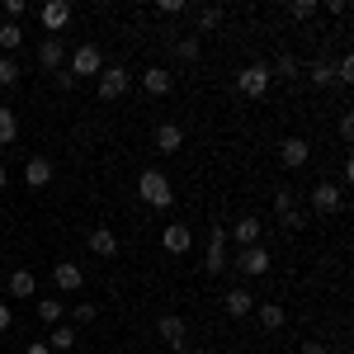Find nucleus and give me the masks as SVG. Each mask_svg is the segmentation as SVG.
I'll use <instances>...</instances> for the list:
<instances>
[{
    "label": "nucleus",
    "instance_id": "1",
    "mask_svg": "<svg viewBox=\"0 0 354 354\" xmlns=\"http://www.w3.org/2000/svg\"><path fill=\"white\" fill-rule=\"evenodd\" d=\"M137 194H142L151 208H170V203H175V189H170V180H165L161 170H142V175H137Z\"/></svg>",
    "mask_w": 354,
    "mask_h": 354
},
{
    "label": "nucleus",
    "instance_id": "2",
    "mask_svg": "<svg viewBox=\"0 0 354 354\" xmlns=\"http://www.w3.org/2000/svg\"><path fill=\"white\" fill-rule=\"evenodd\" d=\"M270 66H260V62H250V66H245L241 76H236V90H241V95H250V100H265V90H270Z\"/></svg>",
    "mask_w": 354,
    "mask_h": 354
},
{
    "label": "nucleus",
    "instance_id": "3",
    "mask_svg": "<svg viewBox=\"0 0 354 354\" xmlns=\"http://www.w3.org/2000/svg\"><path fill=\"white\" fill-rule=\"evenodd\" d=\"M104 71V57L95 43H81L76 53H71V76H100Z\"/></svg>",
    "mask_w": 354,
    "mask_h": 354
},
{
    "label": "nucleus",
    "instance_id": "4",
    "mask_svg": "<svg viewBox=\"0 0 354 354\" xmlns=\"http://www.w3.org/2000/svg\"><path fill=\"white\" fill-rule=\"evenodd\" d=\"M128 85H133V76H128L123 66H104V71H100V100H123Z\"/></svg>",
    "mask_w": 354,
    "mask_h": 354
},
{
    "label": "nucleus",
    "instance_id": "5",
    "mask_svg": "<svg viewBox=\"0 0 354 354\" xmlns=\"http://www.w3.org/2000/svg\"><path fill=\"white\" fill-rule=\"evenodd\" d=\"M270 250H265V245H241V250H236V270L241 274H270Z\"/></svg>",
    "mask_w": 354,
    "mask_h": 354
},
{
    "label": "nucleus",
    "instance_id": "6",
    "mask_svg": "<svg viewBox=\"0 0 354 354\" xmlns=\"http://www.w3.org/2000/svg\"><path fill=\"white\" fill-rule=\"evenodd\" d=\"M24 185H28V189L53 185V161H48V156H28V161H24Z\"/></svg>",
    "mask_w": 354,
    "mask_h": 354
},
{
    "label": "nucleus",
    "instance_id": "7",
    "mask_svg": "<svg viewBox=\"0 0 354 354\" xmlns=\"http://www.w3.org/2000/svg\"><path fill=\"white\" fill-rule=\"evenodd\" d=\"M156 330H161V340H165L175 354L189 350V340H185V322H180V317H161V322H156Z\"/></svg>",
    "mask_w": 354,
    "mask_h": 354
},
{
    "label": "nucleus",
    "instance_id": "8",
    "mask_svg": "<svg viewBox=\"0 0 354 354\" xmlns=\"http://www.w3.org/2000/svg\"><path fill=\"white\" fill-rule=\"evenodd\" d=\"M53 283L62 288V293H76V288L85 283V270L71 265V260H62V265H53Z\"/></svg>",
    "mask_w": 354,
    "mask_h": 354
},
{
    "label": "nucleus",
    "instance_id": "9",
    "mask_svg": "<svg viewBox=\"0 0 354 354\" xmlns=\"http://www.w3.org/2000/svg\"><path fill=\"white\" fill-rule=\"evenodd\" d=\"M161 245L170 250V255H185V250L194 245V232L185 227V222H175V227H165V232H161Z\"/></svg>",
    "mask_w": 354,
    "mask_h": 354
},
{
    "label": "nucleus",
    "instance_id": "10",
    "mask_svg": "<svg viewBox=\"0 0 354 354\" xmlns=\"http://www.w3.org/2000/svg\"><path fill=\"white\" fill-rule=\"evenodd\" d=\"M279 156H283V165H288V170H298V165H307V156H312V147H307L302 137H283Z\"/></svg>",
    "mask_w": 354,
    "mask_h": 354
},
{
    "label": "nucleus",
    "instance_id": "11",
    "mask_svg": "<svg viewBox=\"0 0 354 354\" xmlns=\"http://www.w3.org/2000/svg\"><path fill=\"white\" fill-rule=\"evenodd\" d=\"M340 203H345V194L335 189V185H326V180H322V185L312 189V208H317V213H335Z\"/></svg>",
    "mask_w": 354,
    "mask_h": 354
},
{
    "label": "nucleus",
    "instance_id": "12",
    "mask_svg": "<svg viewBox=\"0 0 354 354\" xmlns=\"http://www.w3.org/2000/svg\"><path fill=\"white\" fill-rule=\"evenodd\" d=\"M43 24L53 28V33H62V28L71 24V5H66V0H48V5H43Z\"/></svg>",
    "mask_w": 354,
    "mask_h": 354
},
{
    "label": "nucleus",
    "instance_id": "13",
    "mask_svg": "<svg viewBox=\"0 0 354 354\" xmlns=\"http://www.w3.org/2000/svg\"><path fill=\"white\" fill-rule=\"evenodd\" d=\"M90 250H95L100 260H113V255H118V236H113L109 227H95V232H90Z\"/></svg>",
    "mask_w": 354,
    "mask_h": 354
},
{
    "label": "nucleus",
    "instance_id": "14",
    "mask_svg": "<svg viewBox=\"0 0 354 354\" xmlns=\"http://www.w3.org/2000/svg\"><path fill=\"white\" fill-rule=\"evenodd\" d=\"M260 232H265V227H260V218L250 213V218H241L236 227H232V241L236 245H260Z\"/></svg>",
    "mask_w": 354,
    "mask_h": 354
},
{
    "label": "nucleus",
    "instance_id": "15",
    "mask_svg": "<svg viewBox=\"0 0 354 354\" xmlns=\"http://www.w3.org/2000/svg\"><path fill=\"white\" fill-rule=\"evenodd\" d=\"M180 147H185V133H180L175 123H161V128H156V151H165V156H175Z\"/></svg>",
    "mask_w": 354,
    "mask_h": 354
},
{
    "label": "nucleus",
    "instance_id": "16",
    "mask_svg": "<svg viewBox=\"0 0 354 354\" xmlns=\"http://www.w3.org/2000/svg\"><path fill=\"white\" fill-rule=\"evenodd\" d=\"M222 307H227V317H250V307H255V298H250L245 288H232V293L222 298Z\"/></svg>",
    "mask_w": 354,
    "mask_h": 354
},
{
    "label": "nucleus",
    "instance_id": "17",
    "mask_svg": "<svg viewBox=\"0 0 354 354\" xmlns=\"http://www.w3.org/2000/svg\"><path fill=\"white\" fill-rule=\"evenodd\" d=\"M38 62H43L48 71H62V38H43V43H38Z\"/></svg>",
    "mask_w": 354,
    "mask_h": 354
},
{
    "label": "nucleus",
    "instance_id": "18",
    "mask_svg": "<svg viewBox=\"0 0 354 354\" xmlns=\"http://www.w3.org/2000/svg\"><path fill=\"white\" fill-rule=\"evenodd\" d=\"M10 293H15V298H33V293H38V279L28 270H15L10 274Z\"/></svg>",
    "mask_w": 354,
    "mask_h": 354
},
{
    "label": "nucleus",
    "instance_id": "19",
    "mask_svg": "<svg viewBox=\"0 0 354 354\" xmlns=\"http://www.w3.org/2000/svg\"><path fill=\"white\" fill-rule=\"evenodd\" d=\"M142 85H147V95H165L170 90V71L165 66H151V71H142Z\"/></svg>",
    "mask_w": 354,
    "mask_h": 354
},
{
    "label": "nucleus",
    "instance_id": "20",
    "mask_svg": "<svg viewBox=\"0 0 354 354\" xmlns=\"http://www.w3.org/2000/svg\"><path fill=\"white\" fill-rule=\"evenodd\" d=\"M15 137H19V118H15V109L0 104V147H10Z\"/></svg>",
    "mask_w": 354,
    "mask_h": 354
},
{
    "label": "nucleus",
    "instance_id": "21",
    "mask_svg": "<svg viewBox=\"0 0 354 354\" xmlns=\"http://www.w3.org/2000/svg\"><path fill=\"white\" fill-rule=\"evenodd\" d=\"M43 345H48V350H57V354H66V350H71V345H76V330H71V326H57L53 335L43 340Z\"/></svg>",
    "mask_w": 354,
    "mask_h": 354
},
{
    "label": "nucleus",
    "instance_id": "22",
    "mask_svg": "<svg viewBox=\"0 0 354 354\" xmlns=\"http://www.w3.org/2000/svg\"><path fill=\"white\" fill-rule=\"evenodd\" d=\"M255 317H260V326H265V330H279V326H283V307H279V302H265Z\"/></svg>",
    "mask_w": 354,
    "mask_h": 354
},
{
    "label": "nucleus",
    "instance_id": "23",
    "mask_svg": "<svg viewBox=\"0 0 354 354\" xmlns=\"http://www.w3.org/2000/svg\"><path fill=\"white\" fill-rule=\"evenodd\" d=\"M19 43H24V28H19V24H0V48H5V57L15 53Z\"/></svg>",
    "mask_w": 354,
    "mask_h": 354
},
{
    "label": "nucleus",
    "instance_id": "24",
    "mask_svg": "<svg viewBox=\"0 0 354 354\" xmlns=\"http://www.w3.org/2000/svg\"><path fill=\"white\" fill-rule=\"evenodd\" d=\"M19 76H24V71H19V62H15V57H0V85L10 90V85H19Z\"/></svg>",
    "mask_w": 354,
    "mask_h": 354
},
{
    "label": "nucleus",
    "instance_id": "25",
    "mask_svg": "<svg viewBox=\"0 0 354 354\" xmlns=\"http://www.w3.org/2000/svg\"><path fill=\"white\" fill-rule=\"evenodd\" d=\"M270 76H283V81H293V76H298V57L283 53V57H279V62L270 66Z\"/></svg>",
    "mask_w": 354,
    "mask_h": 354
},
{
    "label": "nucleus",
    "instance_id": "26",
    "mask_svg": "<svg viewBox=\"0 0 354 354\" xmlns=\"http://www.w3.org/2000/svg\"><path fill=\"white\" fill-rule=\"evenodd\" d=\"M274 213H279V218L298 213V198H293V189H279V194H274Z\"/></svg>",
    "mask_w": 354,
    "mask_h": 354
},
{
    "label": "nucleus",
    "instance_id": "27",
    "mask_svg": "<svg viewBox=\"0 0 354 354\" xmlns=\"http://www.w3.org/2000/svg\"><path fill=\"white\" fill-rule=\"evenodd\" d=\"M312 85H322V90L335 85V66H330V62H317V66H312Z\"/></svg>",
    "mask_w": 354,
    "mask_h": 354
},
{
    "label": "nucleus",
    "instance_id": "28",
    "mask_svg": "<svg viewBox=\"0 0 354 354\" xmlns=\"http://www.w3.org/2000/svg\"><path fill=\"white\" fill-rule=\"evenodd\" d=\"M222 24V5H203L198 10V28H218Z\"/></svg>",
    "mask_w": 354,
    "mask_h": 354
},
{
    "label": "nucleus",
    "instance_id": "29",
    "mask_svg": "<svg viewBox=\"0 0 354 354\" xmlns=\"http://www.w3.org/2000/svg\"><path fill=\"white\" fill-rule=\"evenodd\" d=\"M175 53L185 57V62H198V38H180V43H175Z\"/></svg>",
    "mask_w": 354,
    "mask_h": 354
},
{
    "label": "nucleus",
    "instance_id": "30",
    "mask_svg": "<svg viewBox=\"0 0 354 354\" xmlns=\"http://www.w3.org/2000/svg\"><path fill=\"white\" fill-rule=\"evenodd\" d=\"M38 317H43V322H62V302H38Z\"/></svg>",
    "mask_w": 354,
    "mask_h": 354
},
{
    "label": "nucleus",
    "instance_id": "31",
    "mask_svg": "<svg viewBox=\"0 0 354 354\" xmlns=\"http://www.w3.org/2000/svg\"><path fill=\"white\" fill-rule=\"evenodd\" d=\"M288 15H293V19H312V15H317V0H298Z\"/></svg>",
    "mask_w": 354,
    "mask_h": 354
},
{
    "label": "nucleus",
    "instance_id": "32",
    "mask_svg": "<svg viewBox=\"0 0 354 354\" xmlns=\"http://www.w3.org/2000/svg\"><path fill=\"white\" fill-rule=\"evenodd\" d=\"M227 270V250H208V274H222Z\"/></svg>",
    "mask_w": 354,
    "mask_h": 354
},
{
    "label": "nucleus",
    "instance_id": "33",
    "mask_svg": "<svg viewBox=\"0 0 354 354\" xmlns=\"http://www.w3.org/2000/svg\"><path fill=\"white\" fill-rule=\"evenodd\" d=\"M95 317H100V312H95V302H76V322H95Z\"/></svg>",
    "mask_w": 354,
    "mask_h": 354
},
{
    "label": "nucleus",
    "instance_id": "34",
    "mask_svg": "<svg viewBox=\"0 0 354 354\" xmlns=\"http://www.w3.org/2000/svg\"><path fill=\"white\" fill-rule=\"evenodd\" d=\"M208 250H227V232H222V227L208 232Z\"/></svg>",
    "mask_w": 354,
    "mask_h": 354
},
{
    "label": "nucleus",
    "instance_id": "35",
    "mask_svg": "<svg viewBox=\"0 0 354 354\" xmlns=\"http://www.w3.org/2000/svg\"><path fill=\"white\" fill-rule=\"evenodd\" d=\"M5 15H10V24H19V15H24V0H5Z\"/></svg>",
    "mask_w": 354,
    "mask_h": 354
},
{
    "label": "nucleus",
    "instance_id": "36",
    "mask_svg": "<svg viewBox=\"0 0 354 354\" xmlns=\"http://www.w3.org/2000/svg\"><path fill=\"white\" fill-rule=\"evenodd\" d=\"M302 354H326V345H322V340H307V345H302Z\"/></svg>",
    "mask_w": 354,
    "mask_h": 354
},
{
    "label": "nucleus",
    "instance_id": "37",
    "mask_svg": "<svg viewBox=\"0 0 354 354\" xmlns=\"http://www.w3.org/2000/svg\"><path fill=\"white\" fill-rule=\"evenodd\" d=\"M24 354H53V350H48L43 340H33V345H24Z\"/></svg>",
    "mask_w": 354,
    "mask_h": 354
},
{
    "label": "nucleus",
    "instance_id": "38",
    "mask_svg": "<svg viewBox=\"0 0 354 354\" xmlns=\"http://www.w3.org/2000/svg\"><path fill=\"white\" fill-rule=\"evenodd\" d=\"M0 330H10V307L0 302Z\"/></svg>",
    "mask_w": 354,
    "mask_h": 354
},
{
    "label": "nucleus",
    "instance_id": "39",
    "mask_svg": "<svg viewBox=\"0 0 354 354\" xmlns=\"http://www.w3.org/2000/svg\"><path fill=\"white\" fill-rule=\"evenodd\" d=\"M5 180H10V175H5V165H0V189H5Z\"/></svg>",
    "mask_w": 354,
    "mask_h": 354
},
{
    "label": "nucleus",
    "instance_id": "40",
    "mask_svg": "<svg viewBox=\"0 0 354 354\" xmlns=\"http://www.w3.org/2000/svg\"><path fill=\"white\" fill-rule=\"evenodd\" d=\"M194 354H213V350H194Z\"/></svg>",
    "mask_w": 354,
    "mask_h": 354
}]
</instances>
